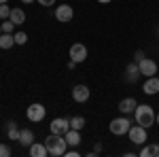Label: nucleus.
<instances>
[{"label": "nucleus", "instance_id": "obj_10", "mask_svg": "<svg viewBox=\"0 0 159 157\" xmlns=\"http://www.w3.org/2000/svg\"><path fill=\"white\" fill-rule=\"evenodd\" d=\"M49 130H51V134H61V136H64V134L70 130V121L64 119V117H55V119L51 121Z\"/></svg>", "mask_w": 159, "mask_h": 157}, {"label": "nucleus", "instance_id": "obj_23", "mask_svg": "<svg viewBox=\"0 0 159 157\" xmlns=\"http://www.w3.org/2000/svg\"><path fill=\"white\" fill-rule=\"evenodd\" d=\"M2 32H7V34H13V32H15V28H17V25L13 24L11 19H2Z\"/></svg>", "mask_w": 159, "mask_h": 157}, {"label": "nucleus", "instance_id": "obj_21", "mask_svg": "<svg viewBox=\"0 0 159 157\" xmlns=\"http://www.w3.org/2000/svg\"><path fill=\"white\" fill-rule=\"evenodd\" d=\"M70 121V127L72 130H83L85 127V117H81V115H74L72 119H68Z\"/></svg>", "mask_w": 159, "mask_h": 157}, {"label": "nucleus", "instance_id": "obj_22", "mask_svg": "<svg viewBox=\"0 0 159 157\" xmlns=\"http://www.w3.org/2000/svg\"><path fill=\"white\" fill-rule=\"evenodd\" d=\"M13 36H15V45H25V43H28V34H25L24 30L13 32Z\"/></svg>", "mask_w": 159, "mask_h": 157}, {"label": "nucleus", "instance_id": "obj_26", "mask_svg": "<svg viewBox=\"0 0 159 157\" xmlns=\"http://www.w3.org/2000/svg\"><path fill=\"white\" fill-rule=\"evenodd\" d=\"M36 2L40 7H53V4H55V0H36Z\"/></svg>", "mask_w": 159, "mask_h": 157}, {"label": "nucleus", "instance_id": "obj_16", "mask_svg": "<svg viewBox=\"0 0 159 157\" xmlns=\"http://www.w3.org/2000/svg\"><path fill=\"white\" fill-rule=\"evenodd\" d=\"M9 19H11L15 25H24V24H25V13H24V9H19V7L11 9V15H9Z\"/></svg>", "mask_w": 159, "mask_h": 157}, {"label": "nucleus", "instance_id": "obj_25", "mask_svg": "<svg viewBox=\"0 0 159 157\" xmlns=\"http://www.w3.org/2000/svg\"><path fill=\"white\" fill-rule=\"evenodd\" d=\"M9 155H11V149H9V145L0 142V157H9Z\"/></svg>", "mask_w": 159, "mask_h": 157}, {"label": "nucleus", "instance_id": "obj_11", "mask_svg": "<svg viewBox=\"0 0 159 157\" xmlns=\"http://www.w3.org/2000/svg\"><path fill=\"white\" fill-rule=\"evenodd\" d=\"M142 91L147 96H155L159 94V79L157 76H147V81L142 83Z\"/></svg>", "mask_w": 159, "mask_h": 157}, {"label": "nucleus", "instance_id": "obj_20", "mask_svg": "<svg viewBox=\"0 0 159 157\" xmlns=\"http://www.w3.org/2000/svg\"><path fill=\"white\" fill-rule=\"evenodd\" d=\"M13 45H15V36H13V34H7V32H2V34H0V49L9 51Z\"/></svg>", "mask_w": 159, "mask_h": 157}, {"label": "nucleus", "instance_id": "obj_13", "mask_svg": "<svg viewBox=\"0 0 159 157\" xmlns=\"http://www.w3.org/2000/svg\"><path fill=\"white\" fill-rule=\"evenodd\" d=\"M138 106V102H136L134 98H123L121 102H119V110H121V115H132Z\"/></svg>", "mask_w": 159, "mask_h": 157}, {"label": "nucleus", "instance_id": "obj_17", "mask_svg": "<svg viewBox=\"0 0 159 157\" xmlns=\"http://www.w3.org/2000/svg\"><path fill=\"white\" fill-rule=\"evenodd\" d=\"M140 157H159V142H153V145H144L140 149Z\"/></svg>", "mask_w": 159, "mask_h": 157}, {"label": "nucleus", "instance_id": "obj_12", "mask_svg": "<svg viewBox=\"0 0 159 157\" xmlns=\"http://www.w3.org/2000/svg\"><path fill=\"white\" fill-rule=\"evenodd\" d=\"M125 81L127 83H136L138 79H140V68H138V62H129L127 64V68H125Z\"/></svg>", "mask_w": 159, "mask_h": 157}, {"label": "nucleus", "instance_id": "obj_27", "mask_svg": "<svg viewBox=\"0 0 159 157\" xmlns=\"http://www.w3.org/2000/svg\"><path fill=\"white\" fill-rule=\"evenodd\" d=\"M66 157H79V151H76V146H72V151H66Z\"/></svg>", "mask_w": 159, "mask_h": 157}, {"label": "nucleus", "instance_id": "obj_34", "mask_svg": "<svg viewBox=\"0 0 159 157\" xmlns=\"http://www.w3.org/2000/svg\"><path fill=\"white\" fill-rule=\"evenodd\" d=\"M0 34H2V25H0Z\"/></svg>", "mask_w": 159, "mask_h": 157}, {"label": "nucleus", "instance_id": "obj_33", "mask_svg": "<svg viewBox=\"0 0 159 157\" xmlns=\"http://www.w3.org/2000/svg\"><path fill=\"white\" fill-rule=\"evenodd\" d=\"M4 2H9V0H0V4H4Z\"/></svg>", "mask_w": 159, "mask_h": 157}, {"label": "nucleus", "instance_id": "obj_5", "mask_svg": "<svg viewBox=\"0 0 159 157\" xmlns=\"http://www.w3.org/2000/svg\"><path fill=\"white\" fill-rule=\"evenodd\" d=\"M127 136H129V142H134V145H144V142L148 140V132H147V127H142V125H138V123L129 127Z\"/></svg>", "mask_w": 159, "mask_h": 157}, {"label": "nucleus", "instance_id": "obj_32", "mask_svg": "<svg viewBox=\"0 0 159 157\" xmlns=\"http://www.w3.org/2000/svg\"><path fill=\"white\" fill-rule=\"evenodd\" d=\"M155 123H157V125H159V115H157V117H155Z\"/></svg>", "mask_w": 159, "mask_h": 157}, {"label": "nucleus", "instance_id": "obj_6", "mask_svg": "<svg viewBox=\"0 0 159 157\" xmlns=\"http://www.w3.org/2000/svg\"><path fill=\"white\" fill-rule=\"evenodd\" d=\"M55 19H57L60 24H70L74 19V9L70 4H60V7L55 9Z\"/></svg>", "mask_w": 159, "mask_h": 157}, {"label": "nucleus", "instance_id": "obj_19", "mask_svg": "<svg viewBox=\"0 0 159 157\" xmlns=\"http://www.w3.org/2000/svg\"><path fill=\"white\" fill-rule=\"evenodd\" d=\"M32 142H34V132L28 130V127L21 130V134H19V145H21V146H30Z\"/></svg>", "mask_w": 159, "mask_h": 157}, {"label": "nucleus", "instance_id": "obj_8", "mask_svg": "<svg viewBox=\"0 0 159 157\" xmlns=\"http://www.w3.org/2000/svg\"><path fill=\"white\" fill-rule=\"evenodd\" d=\"M68 53H70V60H74L76 64H81V62L87 60V47L83 45V43H74Z\"/></svg>", "mask_w": 159, "mask_h": 157}, {"label": "nucleus", "instance_id": "obj_4", "mask_svg": "<svg viewBox=\"0 0 159 157\" xmlns=\"http://www.w3.org/2000/svg\"><path fill=\"white\" fill-rule=\"evenodd\" d=\"M45 115H47V109H45L40 102L30 104L28 110H25V117H28V121H32V123H40V121L45 119Z\"/></svg>", "mask_w": 159, "mask_h": 157}, {"label": "nucleus", "instance_id": "obj_2", "mask_svg": "<svg viewBox=\"0 0 159 157\" xmlns=\"http://www.w3.org/2000/svg\"><path fill=\"white\" fill-rule=\"evenodd\" d=\"M155 110H153V106L151 104H138L136 106V110H134V119H136V123L138 125H142V127H151L153 123H155Z\"/></svg>", "mask_w": 159, "mask_h": 157}, {"label": "nucleus", "instance_id": "obj_9", "mask_svg": "<svg viewBox=\"0 0 159 157\" xmlns=\"http://www.w3.org/2000/svg\"><path fill=\"white\" fill-rule=\"evenodd\" d=\"M89 96H91V91H89V87L87 85H74L72 87V100L74 102H79V104H83V102H87L89 100Z\"/></svg>", "mask_w": 159, "mask_h": 157}, {"label": "nucleus", "instance_id": "obj_14", "mask_svg": "<svg viewBox=\"0 0 159 157\" xmlns=\"http://www.w3.org/2000/svg\"><path fill=\"white\" fill-rule=\"evenodd\" d=\"M28 151H30V155H32V157H47V155H49V151H47L45 142H36V140L28 146Z\"/></svg>", "mask_w": 159, "mask_h": 157}, {"label": "nucleus", "instance_id": "obj_28", "mask_svg": "<svg viewBox=\"0 0 159 157\" xmlns=\"http://www.w3.org/2000/svg\"><path fill=\"white\" fill-rule=\"evenodd\" d=\"M100 151H102V145H100V142H96V149H93V153H89V155H91V157H96V155L100 153Z\"/></svg>", "mask_w": 159, "mask_h": 157}, {"label": "nucleus", "instance_id": "obj_29", "mask_svg": "<svg viewBox=\"0 0 159 157\" xmlns=\"http://www.w3.org/2000/svg\"><path fill=\"white\" fill-rule=\"evenodd\" d=\"M142 58H144V53H142V51H136V62H140Z\"/></svg>", "mask_w": 159, "mask_h": 157}, {"label": "nucleus", "instance_id": "obj_30", "mask_svg": "<svg viewBox=\"0 0 159 157\" xmlns=\"http://www.w3.org/2000/svg\"><path fill=\"white\" fill-rule=\"evenodd\" d=\"M24 4H32V2H36V0H21Z\"/></svg>", "mask_w": 159, "mask_h": 157}, {"label": "nucleus", "instance_id": "obj_7", "mask_svg": "<svg viewBox=\"0 0 159 157\" xmlns=\"http://www.w3.org/2000/svg\"><path fill=\"white\" fill-rule=\"evenodd\" d=\"M138 68H140L142 76H155L157 74V62L151 60V58H142L138 62Z\"/></svg>", "mask_w": 159, "mask_h": 157}, {"label": "nucleus", "instance_id": "obj_15", "mask_svg": "<svg viewBox=\"0 0 159 157\" xmlns=\"http://www.w3.org/2000/svg\"><path fill=\"white\" fill-rule=\"evenodd\" d=\"M64 138H66V142H68V146H79L81 145V130H68V132L64 134Z\"/></svg>", "mask_w": 159, "mask_h": 157}, {"label": "nucleus", "instance_id": "obj_31", "mask_svg": "<svg viewBox=\"0 0 159 157\" xmlns=\"http://www.w3.org/2000/svg\"><path fill=\"white\" fill-rule=\"evenodd\" d=\"M100 4H108V2H112V0H98Z\"/></svg>", "mask_w": 159, "mask_h": 157}, {"label": "nucleus", "instance_id": "obj_18", "mask_svg": "<svg viewBox=\"0 0 159 157\" xmlns=\"http://www.w3.org/2000/svg\"><path fill=\"white\" fill-rule=\"evenodd\" d=\"M19 134H21L19 125L15 121H9L7 123V136H9V140H19Z\"/></svg>", "mask_w": 159, "mask_h": 157}, {"label": "nucleus", "instance_id": "obj_24", "mask_svg": "<svg viewBox=\"0 0 159 157\" xmlns=\"http://www.w3.org/2000/svg\"><path fill=\"white\" fill-rule=\"evenodd\" d=\"M9 15H11V7H9V2L0 4V19H9Z\"/></svg>", "mask_w": 159, "mask_h": 157}, {"label": "nucleus", "instance_id": "obj_3", "mask_svg": "<svg viewBox=\"0 0 159 157\" xmlns=\"http://www.w3.org/2000/svg\"><path fill=\"white\" fill-rule=\"evenodd\" d=\"M129 127H132V123H129V119H127V115L117 117V119H112L108 123L110 134H115V136H125V134L129 132Z\"/></svg>", "mask_w": 159, "mask_h": 157}, {"label": "nucleus", "instance_id": "obj_1", "mask_svg": "<svg viewBox=\"0 0 159 157\" xmlns=\"http://www.w3.org/2000/svg\"><path fill=\"white\" fill-rule=\"evenodd\" d=\"M45 146H47V151H49L51 157H61L66 155V138L61 136V134H49L47 138H45Z\"/></svg>", "mask_w": 159, "mask_h": 157}]
</instances>
